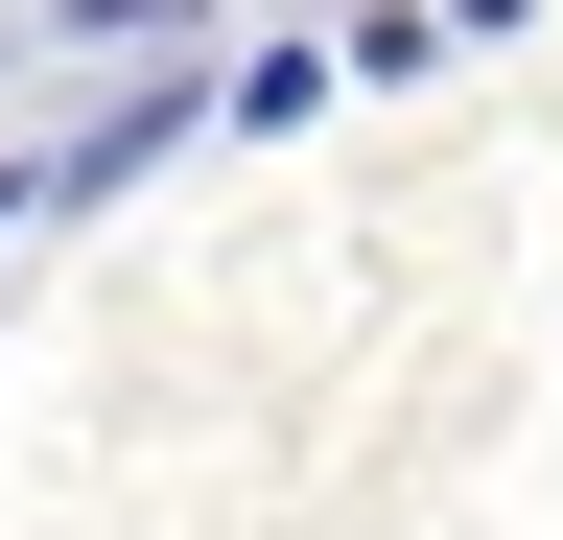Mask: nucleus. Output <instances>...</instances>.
<instances>
[{"instance_id":"obj_1","label":"nucleus","mask_w":563,"mask_h":540,"mask_svg":"<svg viewBox=\"0 0 563 540\" xmlns=\"http://www.w3.org/2000/svg\"><path fill=\"white\" fill-rule=\"evenodd\" d=\"M47 24H70V47H165L188 0H47Z\"/></svg>"}]
</instances>
